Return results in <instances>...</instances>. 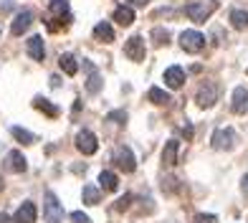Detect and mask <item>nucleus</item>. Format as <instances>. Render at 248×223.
Wrapping results in <instances>:
<instances>
[{"label":"nucleus","instance_id":"f257e3e1","mask_svg":"<svg viewBox=\"0 0 248 223\" xmlns=\"http://www.w3.org/2000/svg\"><path fill=\"white\" fill-rule=\"evenodd\" d=\"M216 8H218L216 0H208V3H190V5H185V16L193 20V23H205Z\"/></svg>","mask_w":248,"mask_h":223},{"label":"nucleus","instance_id":"f03ea898","mask_svg":"<svg viewBox=\"0 0 248 223\" xmlns=\"http://www.w3.org/2000/svg\"><path fill=\"white\" fill-rule=\"evenodd\" d=\"M180 46H183V51L187 53H200L202 48H205V36L198 31H183L180 33Z\"/></svg>","mask_w":248,"mask_h":223},{"label":"nucleus","instance_id":"7ed1b4c3","mask_svg":"<svg viewBox=\"0 0 248 223\" xmlns=\"http://www.w3.org/2000/svg\"><path fill=\"white\" fill-rule=\"evenodd\" d=\"M213 147L216 150H233L235 142H238V135H235V129L231 127H223V129H216L213 132Z\"/></svg>","mask_w":248,"mask_h":223},{"label":"nucleus","instance_id":"20e7f679","mask_svg":"<svg viewBox=\"0 0 248 223\" xmlns=\"http://www.w3.org/2000/svg\"><path fill=\"white\" fill-rule=\"evenodd\" d=\"M124 56H127L129 61H144V56H147V48H144V38L140 36H132L127 43H124Z\"/></svg>","mask_w":248,"mask_h":223},{"label":"nucleus","instance_id":"39448f33","mask_svg":"<svg viewBox=\"0 0 248 223\" xmlns=\"http://www.w3.org/2000/svg\"><path fill=\"white\" fill-rule=\"evenodd\" d=\"M76 150L84 152V155H94L99 150V142L94 137V132H89V129L78 132V135H76Z\"/></svg>","mask_w":248,"mask_h":223},{"label":"nucleus","instance_id":"423d86ee","mask_svg":"<svg viewBox=\"0 0 248 223\" xmlns=\"http://www.w3.org/2000/svg\"><path fill=\"white\" fill-rule=\"evenodd\" d=\"M216 99H218V86H216V84L205 81V84H202V86L198 89V96H195V102H198L202 109L213 107V104H216Z\"/></svg>","mask_w":248,"mask_h":223},{"label":"nucleus","instance_id":"0eeeda50","mask_svg":"<svg viewBox=\"0 0 248 223\" xmlns=\"http://www.w3.org/2000/svg\"><path fill=\"white\" fill-rule=\"evenodd\" d=\"M114 162L124 173H134V167H137V160H134V155H132L129 147H117L114 150Z\"/></svg>","mask_w":248,"mask_h":223},{"label":"nucleus","instance_id":"6e6552de","mask_svg":"<svg viewBox=\"0 0 248 223\" xmlns=\"http://www.w3.org/2000/svg\"><path fill=\"white\" fill-rule=\"evenodd\" d=\"M61 218H63V208L59 203V198L48 191L46 193V223H61Z\"/></svg>","mask_w":248,"mask_h":223},{"label":"nucleus","instance_id":"1a4fd4ad","mask_svg":"<svg viewBox=\"0 0 248 223\" xmlns=\"http://www.w3.org/2000/svg\"><path fill=\"white\" fill-rule=\"evenodd\" d=\"M231 109L235 112V114H248V89L246 86H235Z\"/></svg>","mask_w":248,"mask_h":223},{"label":"nucleus","instance_id":"9d476101","mask_svg":"<svg viewBox=\"0 0 248 223\" xmlns=\"http://www.w3.org/2000/svg\"><path fill=\"white\" fill-rule=\"evenodd\" d=\"M31 23H33L31 10H20V13L13 18V26H10V33H13V36H23V33L31 28Z\"/></svg>","mask_w":248,"mask_h":223},{"label":"nucleus","instance_id":"9b49d317","mask_svg":"<svg viewBox=\"0 0 248 223\" xmlns=\"http://www.w3.org/2000/svg\"><path fill=\"white\" fill-rule=\"evenodd\" d=\"M5 167H8L10 173H26L28 162H26V158H23V152H18V150L8 152V155H5Z\"/></svg>","mask_w":248,"mask_h":223},{"label":"nucleus","instance_id":"f8f14e48","mask_svg":"<svg viewBox=\"0 0 248 223\" xmlns=\"http://www.w3.org/2000/svg\"><path fill=\"white\" fill-rule=\"evenodd\" d=\"M84 69H86V74H89L86 92H89V94H99V92H101V76H99V71L94 69L92 61H84Z\"/></svg>","mask_w":248,"mask_h":223},{"label":"nucleus","instance_id":"ddd939ff","mask_svg":"<svg viewBox=\"0 0 248 223\" xmlns=\"http://www.w3.org/2000/svg\"><path fill=\"white\" fill-rule=\"evenodd\" d=\"M165 84L170 89H180L185 84V71L180 69V66H170V69L165 71Z\"/></svg>","mask_w":248,"mask_h":223},{"label":"nucleus","instance_id":"4468645a","mask_svg":"<svg viewBox=\"0 0 248 223\" xmlns=\"http://www.w3.org/2000/svg\"><path fill=\"white\" fill-rule=\"evenodd\" d=\"M28 56L36 61H43V56H46V46H43V38L41 36H31L28 38Z\"/></svg>","mask_w":248,"mask_h":223},{"label":"nucleus","instance_id":"2eb2a0df","mask_svg":"<svg viewBox=\"0 0 248 223\" xmlns=\"http://www.w3.org/2000/svg\"><path fill=\"white\" fill-rule=\"evenodd\" d=\"M16 223H36V206H33L31 200H26V203L18 208Z\"/></svg>","mask_w":248,"mask_h":223},{"label":"nucleus","instance_id":"dca6fc26","mask_svg":"<svg viewBox=\"0 0 248 223\" xmlns=\"http://www.w3.org/2000/svg\"><path fill=\"white\" fill-rule=\"evenodd\" d=\"M177 150H180V142L177 140H170L165 144V150H162V162L167 165V167H172L175 162H177Z\"/></svg>","mask_w":248,"mask_h":223},{"label":"nucleus","instance_id":"f3484780","mask_svg":"<svg viewBox=\"0 0 248 223\" xmlns=\"http://www.w3.org/2000/svg\"><path fill=\"white\" fill-rule=\"evenodd\" d=\"M114 20H117L119 26H124V28L132 26V23H134V10H132L129 5H119V8L114 10Z\"/></svg>","mask_w":248,"mask_h":223},{"label":"nucleus","instance_id":"a211bd4d","mask_svg":"<svg viewBox=\"0 0 248 223\" xmlns=\"http://www.w3.org/2000/svg\"><path fill=\"white\" fill-rule=\"evenodd\" d=\"M33 107H36L38 112H43L46 117H51V119L59 117V107H53L48 99H43V96H36V99H33Z\"/></svg>","mask_w":248,"mask_h":223},{"label":"nucleus","instance_id":"6ab92c4d","mask_svg":"<svg viewBox=\"0 0 248 223\" xmlns=\"http://www.w3.org/2000/svg\"><path fill=\"white\" fill-rule=\"evenodd\" d=\"M99 183H101V188H104L107 193H111V191H117V188H119V177H117L114 173L104 170V173L99 175Z\"/></svg>","mask_w":248,"mask_h":223},{"label":"nucleus","instance_id":"aec40b11","mask_svg":"<svg viewBox=\"0 0 248 223\" xmlns=\"http://www.w3.org/2000/svg\"><path fill=\"white\" fill-rule=\"evenodd\" d=\"M94 38L101 41V43H111V41H114V31H111L109 23H99L94 28Z\"/></svg>","mask_w":248,"mask_h":223},{"label":"nucleus","instance_id":"412c9836","mask_svg":"<svg viewBox=\"0 0 248 223\" xmlns=\"http://www.w3.org/2000/svg\"><path fill=\"white\" fill-rule=\"evenodd\" d=\"M231 26L235 31H246L248 28V13L246 10H231Z\"/></svg>","mask_w":248,"mask_h":223},{"label":"nucleus","instance_id":"4be33fe9","mask_svg":"<svg viewBox=\"0 0 248 223\" xmlns=\"http://www.w3.org/2000/svg\"><path fill=\"white\" fill-rule=\"evenodd\" d=\"M59 66L66 71V76H74V74L78 71V64H76V59H74L71 53H63L61 59H59Z\"/></svg>","mask_w":248,"mask_h":223},{"label":"nucleus","instance_id":"5701e85b","mask_svg":"<svg viewBox=\"0 0 248 223\" xmlns=\"http://www.w3.org/2000/svg\"><path fill=\"white\" fill-rule=\"evenodd\" d=\"M48 10H51L56 18L69 16V0H48Z\"/></svg>","mask_w":248,"mask_h":223},{"label":"nucleus","instance_id":"b1692460","mask_svg":"<svg viewBox=\"0 0 248 223\" xmlns=\"http://www.w3.org/2000/svg\"><path fill=\"white\" fill-rule=\"evenodd\" d=\"M147 99H150V102L152 104H170V94H167V92H162V89H157V86H152L150 89V92H147Z\"/></svg>","mask_w":248,"mask_h":223},{"label":"nucleus","instance_id":"393cba45","mask_svg":"<svg viewBox=\"0 0 248 223\" xmlns=\"http://www.w3.org/2000/svg\"><path fill=\"white\" fill-rule=\"evenodd\" d=\"M84 203L86 206H99V200H101V193L96 191V188L94 185H84Z\"/></svg>","mask_w":248,"mask_h":223},{"label":"nucleus","instance_id":"a878e982","mask_svg":"<svg viewBox=\"0 0 248 223\" xmlns=\"http://www.w3.org/2000/svg\"><path fill=\"white\" fill-rule=\"evenodd\" d=\"M10 132H13V137H16L18 142H23V144H33V142H36V135H31V132L23 129V127H13Z\"/></svg>","mask_w":248,"mask_h":223},{"label":"nucleus","instance_id":"bb28decb","mask_svg":"<svg viewBox=\"0 0 248 223\" xmlns=\"http://www.w3.org/2000/svg\"><path fill=\"white\" fill-rule=\"evenodd\" d=\"M152 38H155L157 46H165V43L170 41V33H167L165 28H155V31H152Z\"/></svg>","mask_w":248,"mask_h":223},{"label":"nucleus","instance_id":"cd10ccee","mask_svg":"<svg viewBox=\"0 0 248 223\" xmlns=\"http://www.w3.org/2000/svg\"><path fill=\"white\" fill-rule=\"evenodd\" d=\"M193 223H218V218L213 216V213H200L193 218Z\"/></svg>","mask_w":248,"mask_h":223},{"label":"nucleus","instance_id":"c85d7f7f","mask_svg":"<svg viewBox=\"0 0 248 223\" xmlns=\"http://www.w3.org/2000/svg\"><path fill=\"white\" fill-rule=\"evenodd\" d=\"M107 122H127V112H109Z\"/></svg>","mask_w":248,"mask_h":223},{"label":"nucleus","instance_id":"c756f323","mask_svg":"<svg viewBox=\"0 0 248 223\" xmlns=\"http://www.w3.org/2000/svg\"><path fill=\"white\" fill-rule=\"evenodd\" d=\"M129 206H132V195H124V198L117 200V210H127Z\"/></svg>","mask_w":248,"mask_h":223},{"label":"nucleus","instance_id":"7c9ffc66","mask_svg":"<svg viewBox=\"0 0 248 223\" xmlns=\"http://www.w3.org/2000/svg\"><path fill=\"white\" fill-rule=\"evenodd\" d=\"M71 221H74V223H92V218L84 216L81 210H76V213H71Z\"/></svg>","mask_w":248,"mask_h":223},{"label":"nucleus","instance_id":"2f4dec72","mask_svg":"<svg viewBox=\"0 0 248 223\" xmlns=\"http://www.w3.org/2000/svg\"><path fill=\"white\" fill-rule=\"evenodd\" d=\"M183 135H185V137H187V140H190V137H193V127H190V125H187V127H185V129H183Z\"/></svg>","mask_w":248,"mask_h":223},{"label":"nucleus","instance_id":"473e14b6","mask_svg":"<svg viewBox=\"0 0 248 223\" xmlns=\"http://www.w3.org/2000/svg\"><path fill=\"white\" fill-rule=\"evenodd\" d=\"M129 3H134V5H147L150 0H129Z\"/></svg>","mask_w":248,"mask_h":223},{"label":"nucleus","instance_id":"72a5a7b5","mask_svg":"<svg viewBox=\"0 0 248 223\" xmlns=\"http://www.w3.org/2000/svg\"><path fill=\"white\" fill-rule=\"evenodd\" d=\"M0 223H10V218H8L5 213H0Z\"/></svg>","mask_w":248,"mask_h":223},{"label":"nucleus","instance_id":"f704fd0d","mask_svg":"<svg viewBox=\"0 0 248 223\" xmlns=\"http://www.w3.org/2000/svg\"><path fill=\"white\" fill-rule=\"evenodd\" d=\"M243 191H246V193H248V175H246V177H243Z\"/></svg>","mask_w":248,"mask_h":223},{"label":"nucleus","instance_id":"c9c22d12","mask_svg":"<svg viewBox=\"0 0 248 223\" xmlns=\"http://www.w3.org/2000/svg\"><path fill=\"white\" fill-rule=\"evenodd\" d=\"M0 191H3V177H0Z\"/></svg>","mask_w":248,"mask_h":223}]
</instances>
